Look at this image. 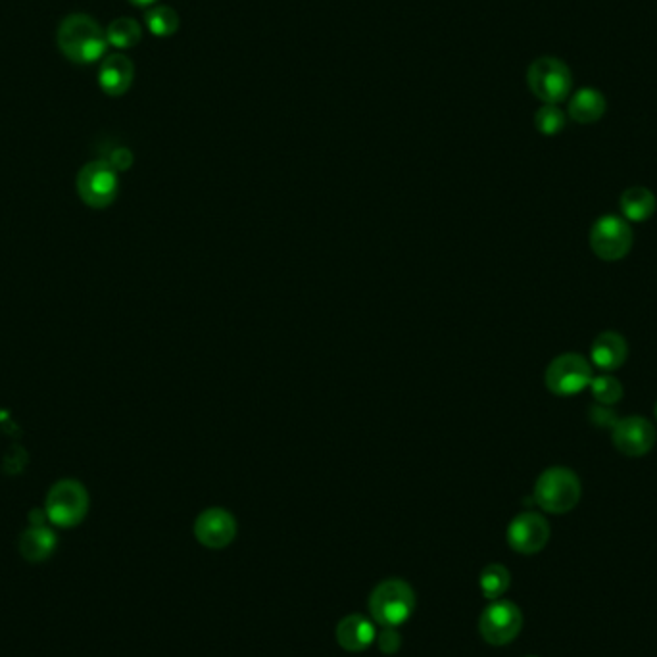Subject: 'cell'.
Here are the masks:
<instances>
[{
    "instance_id": "6da1fadb",
    "label": "cell",
    "mask_w": 657,
    "mask_h": 657,
    "mask_svg": "<svg viewBox=\"0 0 657 657\" xmlns=\"http://www.w3.org/2000/svg\"><path fill=\"white\" fill-rule=\"evenodd\" d=\"M58 49L75 64H93L108 47L106 31L87 14H72L62 20L56 33Z\"/></svg>"
},
{
    "instance_id": "7a4b0ae2",
    "label": "cell",
    "mask_w": 657,
    "mask_h": 657,
    "mask_svg": "<svg viewBox=\"0 0 657 657\" xmlns=\"http://www.w3.org/2000/svg\"><path fill=\"white\" fill-rule=\"evenodd\" d=\"M581 481L567 467L546 469L535 485V502L548 513H567L581 500Z\"/></svg>"
},
{
    "instance_id": "3957f363",
    "label": "cell",
    "mask_w": 657,
    "mask_h": 657,
    "mask_svg": "<svg viewBox=\"0 0 657 657\" xmlns=\"http://www.w3.org/2000/svg\"><path fill=\"white\" fill-rule=\"evenodd\" d=\"M415 609L412 586L400 579H389L379 584L369 598L371 617L381 627H400L406 623Z\"/></svg>"
},
{
    "instance_id": "277c9868",
    "label": "cell",
    "mask_w": 657,
    "mask_h": 657,
    "mask_svg": "<svg viewBox=\"0 0 657 657\" xmlns=\"http://www.w3.org/2000/svg\"><path fill=\"white\" fill-rule=\"evenodd\" d=\"M89 511V494L79 481L66 479L50 488L45 513L56 527L79 525Z\"/></svg>"
},
{
    "instance_id": "5b68a950",
    "label": "cell",
    "mask_w": 657,
    "mask_h": 657,
    "mask_svg": "<svg viewBox=\"0 0 657 657\" xmlns=\"http://www.w3.org/2000/svg\"><path fill=\"white\" fill-rule=\"evenodd\" d=\"M527 83L544 104H560L571 93V72L558 58L542 56L529 66Z\"/></svg>"
},
{
    "instance_id": "8992f818",
    "label": "cell",
    "mask_w": 657,
    "mask_h": 657,
    "mask_svg": "<svg viewBox=\"0 0 657 657\" xmlns=\"http://www.w3.org/2000/svg\"><path fill=\"white\" fill-rule=\"evenodd\" d=\"M120 191L118 171L106 160L89 162L77 175V193L91 208H108Z\"/></svg>"
},
{
    "instance_id": "52a82bcc",
    "label": "cell",
    "mask_w": 657,
    "mask_h": 657,
    "mask_svg": "<svg viewBox=\"0 0 657 657\" xmlns=\"http://www.w3.org/2000/svg\"><path fill=\"white\" fill-rule=\"evenodd\" d=\"M590 246L598 258L617 262L633 248V229L625 218L604 216L596 219L590 231Z\"/></svg>"
},
{
    "instance_id": "ba28073f",
    "label": "cell",
    "mask_w": 657,
    "mask_h": 657,
    "mask_svg": "<svg viewBox=\"0 0 657 657\" xmlns=\"http://www.w3.org/2000/svg\"><path fill=\"white\" fill-rule=\"evenodd\" d=\"M592 365L581 354H561L546 369V387L558 396H575L592 383Z\"/></svg>"
},
{
    "instance_id": "9c48e42d",
    "label": "cell",
    "mask_w": 657,
    "mask_h": 657,
    "mask_svg": "<svg viewBox=\"0 0 657 657\" xmlns=\"http://www.w3.org/2000/svg\"><path fill=\"white\" fill-rule=\"evenodd\" d=\"M523 613L513 602L498 600L490 604L479 621V631L492 646H506L521 633Z\"/></svg>"
},
{
    "instance_id": "30bf717a",
    "label": "cell",
    "mask_w": 657,
    "mask_h": 657,
    "mask_svg": "<svg viewBox=\"0 0 657 657\" xmlns=\"http://www.w3.org/2000/svg\"><path fill=\"white\" fill-rule=\"evenodd\" d=\"M656 437V429L648 419L633 415V417L619 419L613 425L611 440L621 454H625L629 458H640V456H646L654 448Z\"/></svg>"
},
{
    "instance_id": "8fae6325",
    "label": "cell",
    "mask_w": 657,
    "mask_h": 657,
    "mask_svg": "<svg viewBox=\"0 0 657 657\" xmlns=\"http://www.w3.org/2000/svg\"><path fill=\"white\" fill-rule=\"evenodd\" d=\"M550 540V525L548 521L533 513L525 511L517 515L508 527V542L511 548L519 554H538Z\"/></svg>"
},
{
    "instance_id": "7c38bea8",
    "label": "cell",
    "mask_w": 657,
    "mask_h": 657,
    "mask_svg": "<svg viewBox=\"0 0 657 657\" xmlns=\"http://www.w3.org/2000/svg\"><path fill=\"white\" fill-rule=\"evenodd\" d=\"M195 536L210 550L227 548L237 536V519L223 508L204 510L196 519Z\"/></svg>"
},
{
    "instance_id": "4fadbf2b",
    "label": "cell",
    "mask_w": 657,
    "mask_h": 657,
    "mask_svg": "<svg viewBox=\"0 0 657 657\" xmlns=\"http://www.w3.org/2000/svg\"><path fill=\"white\" fill-rule=\"evenodd\" d=\"M135 79V66L125 54H110L102 60L98 70V85L110 97L125 95Z\"/></svg>"
},
{
    "instance_id": "5bb4252c",
    "label": "cell",
    "mask_w": 657,
    "mask_h": 657,
    "mask_svg": "<svg viewBox=\"0 0 657 657\" xmlns=\"http://www.w3.org/2000/svg\"><path fill=\"white\" fill-rule=\"evenodd\" d=\"M377 638L375 625L360 613L346 615L337 627V642L348 652H364Z\"/></svg>"
},
{
    "instance_id": "9a60e30c",
    "label": "cell",
    "mask_w": 657,
    "mask_h": 657,
    "mask_svg": "<svg viewBox=\"0 0 657 657\" xmlns=\"http://www.w3.org/2000/svg\"><path fill=\"white\" fill-rule=\"evenodd\" d=\"M627 356H629V344L619 333H613V331H606V333L598 335L592 344V350H590L592 364L600 367L602 371L619 369L627 362Z\"/></svg>"
},
{
    "instance_id": "2e32d148",
    "label": "cell",
    "mask_w": 657,
    "mask_h": 657,
    "mask_svg": "<svg viewBox=\"0 0 657 657\" xmlns=\"http://www.w3.org/2000/svg\"><path fill=\"white\" fill-rule=\"evenodd\" d=\"M606 114V98L592 87H584L569 100V116L577 123H596Z\"/></svg>"
},
{
    "instance_id": "e0dca14e",
    "label": "cell",
    "mask_w": 657,
    "mask_h": 657,
    "mask_svg": "<svg viewBox=\"0 0 657 657\" xmlns=\"http://www.w3.org/2000/svg\"><path fill=\"white\" fill-rule=\"evenodd\" d=\"M56 548V536L45 525H33L25 531L20 540V550L25 560L43 561L49 558Z\"/></svg>"
},
{
    "instance_id": "ac0fdd59",
    "label": "cell",
    "mask_w": 657,
    "mask_h": 657,
    "mask_svg": "<svg viewBox=\"0 0 657 657\" xmlns=\"http://www.w3.org/2000/svg\"><path fill=\"white\" fill-rule=\"evenodd\" d=\"M621 212L625 219L642 223L656 212V196L646 187L627 189L621 196Z\"/></svg>"
},
{
    "instance_id": "d6986e66",
    "label": "cell",
    "mask_w": 657,
    "mask_h": 657,
    "mask_svg": "<svg viewBox=\"0 0 657 657\" xmlns=\"http://www.w3.org/2000/svg\"><path fill=\"white\" fill-rule=\"evenodd\" d=\"M141 37H143V29L133 18H118L106 29L108 45L120 50L133 49L135 45L141 43Z\"/></svg>"
},
{
    "instance_id": "ffe728a7",
    "label": "cell",
    "mask_w": 657,
    "mask_h": 657,
    "mask_svg": "<svg viewBox=\"0 0 657 657\" xmlns=\"http://www.w3.org/2000/svg\"><path fill=\"white\" fill-rule=\"evenodd\" d=\"M148 31L156 37H170L179 29V16L170 6H154L145 16Z\"/></svg>"
},
{
    "instance_id": "44dd1931",
    "label": "cell",
    "mask_w": 657,
    "mask_h": 657,
    "mask_svg": "<svg viewBox=\"0 0 657 657\" xmlns=\"http://www.w3.org/2000/svg\"><path fill=\"white\" fill-rule=\"evenodd\" d=\"M510 588V571L500 565L492 563L481 573V590L488 600H498Z\"/></svg>"
},
{
    "instance_id": "7402d4cb",
    "label": "cell",
    "mask_w": 657,
    "mask_h": 657,
    "mask_svg": "<svg viewBox=\"0 0 657 657\" xmlns=\"http://www.w3.org/2000/svg\"><path fill=\"white\" fill-rule=\"evenodd\" d=\"M590 390H592V396L600 404H604V406H613V404H617L623 398V387H621V383L613 375H608V373H602V375L592 377Z\"/></svg>"
},
{
    "instance_id": "603a6c76",
    "label": "cell",
    "mask_w": 657,
    "mask_h": 657,
    "mask_svg": "<svg viewBox=\"0 0 657 657\" xmlns=\"http://www.w3.org/2000/svg\"><path fill=\"white\" fill-rule=\"evenodd\" d=\"M535 127L538 133L546 137H554L565 127V114L558 108V104H544L536 112Z\"/></svg>"
},
{
    "instance_id": "cb8c5ba5",
    "label": "cell",
    "mask_w": 657,
    "mask_h": 657,
    "mask_svg": "<svg viewBox=\"0 0 657 657\" xmlns=\"http://www.w3.org/2000/svg\"><path fill=\"white\" fill-rule=\"evenodd\" d=\"M377 646L383 654H396L400 650V644H402V636L396 631V627H383L381 633H377Z\"/></svg>"
},
{
    "instance_id": "d4e9b609",
    "label": "cell",
    "mask_w": 657,
    "mask_h": 657,
    "mask_svg": "<svg viewBox=\"0 0 657 657\" xmlns=\"http://www.w3.org/2000/svg\"><path fill=\"white\" fill-rule=\"evenodd\" d=\"M114 170H125V168H129L131 166V162H133V156H131V152L127 150V148H116L114 152H112V156L106 160Z\"/></svg>"
},
{
    "instance_id": "484cf974",
    "label": "cell",
    "mask_w": 657,
    "mask_h": 657,
    "mask_svg": "<svg viewBox=\"0 0 657 657\" xmlns=\"http://www.w3.org/2000/svg\"><path fill=\"white\" fill-rule=\"evenodd\" d=\"M129 2L135 6H152L156 0H129Z\"/></svg>"
},
{
    "instance_id": "4316f807",
    "label": "cell",
    "mask_w": 657,
    "mask_h": 657,
    "mask_svg": "<svg viewBox=\"0 0 657 657\" xmlns=\"http://www.w3.org/2000/svg\"><path fill=\"white\" fill-rule=\"evenodd\" d=\"M656 417H657V404H656Z\"/></svg>"
}]
</instances>
